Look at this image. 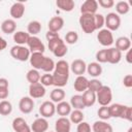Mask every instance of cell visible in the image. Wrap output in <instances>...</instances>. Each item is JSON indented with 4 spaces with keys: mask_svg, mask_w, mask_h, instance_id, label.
I'll return each instance as SVG.
<instances>
[{
    "mask_svg": "<svg viewBox=\"0 0 132 132\" xmlns=\"http://www.w3.org/2000/svg\"><path fill=\"white\" fill-rule=\"evenodd\" d=\"M70 67L67 61L59 60L55 64V69L53 72V86L56 88H63L67 85L69 78Z\"/></svg>",
    "mask_w": 132,
    "mask_h": 132,
    "instance_id": "cell-1",
    "label": "cell"
},
{
    "mask_svg": "<svg viewBox=\"0 0 132 132\" xmlns=\"http://www.w3.org/2000/svg\"><path fill=\"white\" fill-rule=\"evenodd\" d=\"M112 100V92L108 86H102L98 92H96V101L101 106H108Z\"/></svg>",
    "mask_w": 132,
    "mask_h": 132,
    "instance_id": "cell-2",
    "label": "cell"
},
{
    "mask_svg": "<svg viewBox=\"0 0 132 132\" xmlns=\"http://www.w3.org/2000/svg\"><path fill=\"white\" fill-rule=\"evenodd\" d=\"M30 51L28 47H26L25 45H13L10 48V56L14 59L18 60L20 62H26L29 60L30 58Z\"/></svg>",
    "mask_w": 132,
    "mask_h": 132,
    "instance_id": "cell-3",
    "label": "cell"
},
{
    "mask_svg": "<svg viewBox=\"0 0 132 132\" xmlns=\"http://www.w3.org/2000/svg\"><path fill=\"white\" fill-rule=\"evenodd\" d=\"M79 26L81 30L86 34H91L96 31L95 22H94V14H81L78 20Z\"/></svg>",
    "mask_w": 132,
    "mask_h": 132,
    "instance_id": "cell-4",
    "label": "cell"
},
{
    "mask_svg": "<svg viewBox=\"0 0 132 132\" xmlns=\"http://www.w3.org/2000/svg\"><path fill=\"white\" fill-rule=\"evenodd\" d=\"M104 26L109 31H117L121 26V18L116 12H109L104 16Z\"/></svg>",
    "mask_w": 132,
    "mask_h": 132,
    "instance_id": "cell-5",
    "label": "cell"
},
{
    "mask_svg": "<svg viewBox=\"0 0 132 132\" xmlns=\"http://www.w3.org/2000/svg\"><path fill=\"white\" fill-rule=\"evenodd\" d=\"M97 40L99 41V43L102 46H106V47L107 46H110L114 42L112 32L109 31V30H107L106 28L99 30V32L97 33Z\"/></svg>",
    "mask_w": 132,
    "mask_h": 132,
    "instance_id": "cell-6",
    "label": "cell"
},
{
    "mask_svg": "<svg viewBox=\"0 0 132 132\" xmlns=\"http://www.w3.org/2000/svg\"><path fill=\"white\" fill-rule=\"evenodd\" d=\"M27 45H28V48L31 54L32 53H42L43 54L45 51V46H44L43 42L37 36H30L27 41Z\"/></svg>",
    "mask_w": 132,
    "mask_h": 132,
    "instance_id": "cell-7",
    "label": "cell"
},
{
    "mask_svg": "<svg viewBox=\"0 0 132 132\" xmlns=\"http://www.w3.org/2000/svg\"><path fill=\"white\" fill-rule=\"evenodd\" d=\"M39 113L44 119L52 118L56 113V105H55V103L52 102V101H44L39 106Z\"/></svg>",
    "mask_w": 132,
    "mask_h": 132,
    "instance_id": "cell-8",
    "label": "cell"
},
{
    "mask_svg": "<svg viewBox=\"0 0 132 132\" xmlns=\"http://www.w3.org/2000/svg\"><path fill=\"white\" fill-rule=\"evenodd\" d=\"M45 95V87H43L40 82L31 84L29 86V96L32 99L42 98Z\"/></svg>",
    "mask_w": 132,
    "mask_h": 132,
    "instance_id": "cell-9",
    "label": "cell"
},
{
    "mask_svg": "<svg viewBox=\"0 0 132 132\" xmlns=\"http://www.w3.org/2000/svg\"><path fill=\"white\" fill-rule=\"evenodd\" d=\"M98 3L96 0H86L80 5V13L81 14H95L97 13Z\"/></svg>",
    "mask_w": 132,
    "mask_h": 132,
    "instance_id": "cell-10",
    "label": "cell"
},
{
    "mask_svg": "<svg viewBox=\"0 0 132 132\" xmlns=\"http://www.w3.org/2000/svg\"><path fill=\"white\" fill-rule=\"evenodd\" d=\"M19 108L25 114L30 113L33 110V108H34V100L30 96L22 97L20 102H19Z\"/></svg>",
    "mask_w": 132,
    "mask_h": 132,
    "instance_id": "cell-11",
    "label": "cell"
},
{
    "mask_svg": "<svg viewBox=\"0 0 132 132\" xmlns=\"http://www.w3.org/2000/svg\"><path fill=\"white\" fill-rule=\"evenodd\" d=\"M11 126H12V129L14 132H32L31 127L27 124L25 119H23L21 117L14 118L11 123Z\"/></svg>",
    "mask_w": 132,
    "mask_h": 132,
    "instance_id": "cell-12",
    "label": "cell"
},
{
    "mask_svg": "<svg viewBox=\"0 0 132 132\" xmlns=\"http://www.w3.org/2000/svg\"><path fill=\"white\" fill-rule=\"evenodd\" d=\"M69 67H70V70L75 75H77V76L82 75L86 72V70H87V64L81 59H75V60H73L72 63H71V65H69Z\"/></svg>",
    "mask_w": 132,
    "mask_h": 132,
    "instance_id": "cell-13",
    "label": "cell"
},
{
    "mask_svg": "<svg viewBox=\"0 0 132 132\" xmlns=\"http://www.w3.org/2000/svg\"><path fill=\"white\" fill-rule=\"evenodd\" d=\"M71 122L66 117H60L55 123V132H70Z\"/></svg>",
    "mask_w": 132,
    "mask_h": 132,
    "instance_id": "cell-14",
    "label": "cell"
},
{
    "mask_svg": "<svg viewBox=\"0 0 132 132\" xmlns=\"http://www.w3.org/2000/svg\"><path fill=\"white\" fill-rule=\"evenodd\" d=\"M48 129V122L44 118H37L33 121L31 125L32 132H46Z\"/></svg>",
    "mask_w": 132,
    "mask_h": 132,
    "instance_id": "cell-15",
    "label": "cell"
},
{
    "mask_svg": "<svg viewBox=\"0 0 132 132\" xmlns=\"http://www.w3.org/2000/svg\"><path fill=\"white\" fill-rule=\"evenodd\" d=\"M10 16L12 20H19L21 19L25 13V5L22 2H14L9 9Z\"/></svg>",
    "mask_w": 132,
    "mask_h": 132,
    "instance_id": "cell-16",
    "label": "cell"
},
{
    "mask_svg": "<svg viewBox=\"0 0 132 132\" xmlns=\"http://www.w3.org/2000/svg\"><path fill=\"white\" fill-rule=\"evenodd\" d=\"M92 132H113V128L106 121H96L92 125Z\"/></svg>",
    "mask_w": 132,
    "mask_h": 132,
    "instance_id": "cell-17",
    "label": "cell"
},
{
    "mask_svg": "<svg viewBox=\"0 0 132 132\" xmlns=\"http://www.w3.org/2000/svg\"><path fill=\"white\" fill-rule=\"evenodd\" d=\"M63 27H64V20L61 16H53L48 21V24H47L48 31L56 32V33H58L60 30H62Z\"/></svg>",
    "mask_w": 132,
    "mask_h": 132,
    "instance_id": "cell-18",
    "label": "cell"
},
{
    "mask_svg": "<svg viewBox=\"0 0 132 132\" xmlns=\"http://www.w3.org/2000/svg\"><path fill=\"white\" fill-rule=\"evenodd\" d=\"M44 58H45V56H44L42 53H32V54L30 55L29 61H30L31 66L33 67V69L40 70Z\"/></svg>",
    "mask_w": 132,
    "mask_h": 132,
    "instance_id": "cell-19",
    "label": "cell"
},
{
    "mask_svg": "<svg viewBox=\"0 0 132 132\" xmlns=\"http://www.w3.org/2000/svg\"><path fill=\"white\" fill-rule=\"evenodd\" d=\"M88 84H89V79L84 75H79V76H76L73 82V88L76 92L84 93L85 91L88 90Z\"/></svg>",
    "mask_w": 132,
    "mask_h": 132,
    "instance_id": "cell-20",
    "label": "cell"
},
{
    "mask_svg": "<svg viewBox=\"0 0 132 132\" xmlns=\"http://www.w3.org/2000/svg\"><path fill=\"white\" fill-rule=\"evenodd\" d=\"M122 60V52H120L116 47L107 48V63L118 64Z\"/></svg>",
    "mask_w": 132,
    "mask_h": 132,
    "instance_id": "cell-21",
    "label": "cell"
},
{
    "mask_svg": "<svg viewBox=\"0 0 132 132\" xmlns=\"http://www.w3.org/2000/svg\"><path fill=\"white\" fill-rule=\"evenodd\" d=\"M16 29V23L12 19H6L1 24V30L5 34H13Z\"/></svg>",
    "mask_w": 132,
    "mask_h": 132,
    "instance_id": "cell-22",
    "label": "cell"
},
{
    "mask_svg": "<svg viewBox=\"0 0 132 132\" xmlns=\"http://www.w3.org/2000/svg\"><path fill=\"white\" fill-rule=\"evenodd\" d=\"M72 110V107L70 105L69 102H66V101H61L59 103H57L56 105V112L61 116V117H66V116H69L70 112Z\"/></svg>",
    "mask_w": 132,
    "mask_h": 132,
    "instance_id": "cell-23",
    "label": "cell"
},
{
    "mask_svg": "<svg viewBox=\"0 0 132 132\" xmlns=\"http://www.w3.org/2000/svg\"><path fill=\"white\" fill-rule=\"evenodd\" d=\"M131 47V40L127 36H121L116 40V48L120 52H127Z\"/></svg>",
    "mask_w": 132,
    "mask_h": 132,
    "instance_id": "cell-24",
    "label": "cell"
},
{
    "mask_svg": "<svg viewBox=\"0 0 132 132\" xmlns=\"http://www.w3.org/2000/svg\"><path fill=\"white\" fill-rule=\"evenodd\" d=\"M29 37L30 35L28 34V32H25V31H15L13 33V41L16 43V45L27 44Z\"/></svg>",
    "mask_w": 132,
    "mask_h": 132,
    "instance_id": "cell-25",
    "label": "cell"
},
{
    "mask_svg": "<svg viewBox=\"0 0 132 132\" xmlns=\"http://www.w3.org/2000/svg\"><path fill=\"white\" fill-rule=\"evenodd\" d=\"M91 76L97 77L100 76L102 73V66L97 63V62H91L90 64L87 65V70H86Z\"/></svg>",
    "mask_w": 132,
    "mask_h": 132,
    "instance_id": "cell-26",
    "label": "cell"
},
{
    "mask_svg": "<svg viewBox=\"0 0 132 132\" xmlns=\"http://www.w3.org/2000/svg\"><path fill=\"white\" fill-rule=\"evenodd\" d=\"M56 5L62 11L70 12V11L73 10V8L75 6V3H74L73 0H57L56 1Z\"/></svg>",
    "mask_w": 132,
    "mask_h": 132,
    "instance_id": "cell-27",
    "label": "cell"
},
{
    "mask_svg": "<svg viewBox=\"0 0 132 132\" xmlns=\"http://www.w3.org/2000/svg\"><path fill=\"white\" fill-rule=\"evenodd\" d=\"M81 96H82V100H84V103H85L86 107H91L95 104V102H96V93L87 90L82 93Z\"/></svg>",
    "mask_w": 132,
    "mask_h": 132,
    "instance_id": "cell-28",
    "label": "cell"
},
{
    "mask_svg": "<svg viewBox=\"0 0 132 132\" xmlns=\"http://www.w3.org/2000/svg\"><path fill=\"white\" fill-rule=\"evenodd\" d=\"M41 29H42V26L38 21H31L27 26V32L30 36H36L41 31Z\"/></svg>",
    "mask_w": 132,
    "mask_h": 132,
    "instance_id": "cell-29",
    "label": "cell"
},
{
    "mask_svg": "<svg viewBox=\"0 0 132 132\" xmlns=\"http://www.w3.org/2000/svg\"><path fill=\"white\" fill-rule=\"evenodd\" d=\"M51 100L54 103H59L64 100L65 98V91L62 88H56L51 92Z\"/></svg>",
    "mask_w": 132,
    "mask_h": 132,
    "instance_id": "cell-30",
    "label": "cell"
},
{
    "mask_svg": "<svg viewBox=\"0 0 132 132\" xmlns=\"http://www.w3.org/2000/svg\"><path fill=\"white\" fill-rule=\"evenodd\" d=\"M70 105L74 109L82 110L84 108H86L85 103H84V100H82V96L79 95V94H76V95L71 96V98H70Z\"/></svg>",
    "mask_w": 132,
    "mask_h": 132,
    "instance_id": "cell-31",
    "label": "cell"
},
{
    "mask_svg": "<svg viewBox=\"0 0 132 132\" xmlns=\"http://www.w3.org/2000/svg\"><path fill=\"white\" fill-rule=\"evenodd\" d=\"M69 121L73 124H79L84 121L85 119V114L82 112V110H79V109H74V110H71L70 114H69Z\"/></svg>",
    "mask_w": 132,
    "mask_h": 132,
    "instance_id": "cell-32",
    "label": "cell"
},
{
    "mask_svg": "<svg viewBox=\"0 0 132 132\" xmlns=\"http://www.w3.org/2000/svg\"><path fill=\"white\" fill-rule=\"evenodd\" d=\"M8 95H9L8 80L5 77H0V99L6 100Z\"/></svg>",
    "mask_w": 132,
    "mask_h": 132,
    "instance_id": "cell-33",
    "label": "cell"
},
{
    "mask_svg": "<svg viewBox=\"0 0 132 132\" xmlns=\"http://www.w3.org/2000/svg\"><path fill=\"white\" fill-rule=\"evenodd\" d=\"M130 10V6L129 3L127 1H119L116 4V13L119 15H123V14H127Z\"/></svg>",
    "mask_w": 132,
    "mask_h": 132,
    "instance_id": "cell-34",
    "label": "cell"
},
{
    "mask_svg": "<svg viewBox=\"0 0 132 132\" xmlns=\"http://www.w3.org/2000/svg\"><path fill=\"white\" fill-rule=\"evenodd\" d=\"M40 73H39V71L38 70H36V69H30L28 72H27V74H26V78H27V80L30 82V85L31 84H36V82H39V80H40Z\"/></svg>",
    "mask_w": 132,
    "mask_h": 132,
    "instance_id": "cell-35",
    "label": "cell"
},
{
    "mask_svg": "<svg viewBox=\"0 0 132 132\" xmlns=\"http://www.w3.org/2000/svg\"><path fill=\"white\" fill-rule=\"evenodd\" d=\"M55 62L53 59L48 58V57H45L44 60H43V63H42V66H41V69L44 73H51L52 71H54L55 69Z\"/></svg>",
    "mask_w": 132,
    "mask_h": 132,
    "instance_id": "cell-36",
    "label": "cell"
},
{
    "mask_svg": "<svg viewBox=\"0 0 132 132\" xmlns=\"http://www.w3.org/2000/svg\"><path fill=\"white\" fill-rule=\"evenodd\" d=\"M108 108H109L110 118H120L121 113H122V110L124 108V105L120 104V103H113V104L109 105Z\"/></svg>",
    "mask_w": 132,
    "mask_h": 132,
    "instance_id": "cell-37",
    "label": "cell"
},
{
    "mask_svg": "<svg viewBox=\"0 0 132 132\" xmlns=\"http://www.w3.org/2000/svg\"><path fill=\"white\" fill-rule=\"evenodd\" d=\"M12 111V105L8 100L0 101V114L1 116H9Z\"/></svg>",
    "mask_w": 132,
    "mask_h": 132,
    "instance_id": "cell-38",
    "label": "cell"
},
{
    "mask_svg": "<svg viewBox=\"0 0 132 132\" xmlns=\"http://www.w3.org/2000/svg\"><path fill=\"white\" fill-rule=\"evenodd\" d=\"M67 52H68V48H67L66 43L64 42V43L60 44L58 47H56V48L53 51V54H54V56L57 57V58H63V57L67 54Z\"/></svg>",
    "mask_w": 132,
    "mask_h": 132,
    "instance_id": "cell-39",
    "label": "cell"
},
{
    "mask_svg": "<svg viewBox=\"0 0 132 132\" xmlns=\"http://www.w3.org/2000/svg\"><path fill=\"white\" fill-rule=\"evenodd\" d=\"M97 114L100 120L102 121H107L110 119V113H109V108L108 106H101L97 110Z\"/></svg>",
    "mask_w": 132,
    "mask_h": 132,
    "instance_id": "cell-40",
    "label": "cell"
},
{
    "mask_svg": "<svg viewBox=\"0 0 132 132\" xmlns=\"http://www.w3.org/2000/svg\"><path fill=\"white\" fill-rule=\"evenodd\" d=\"M102 86H103V85H102V82H101L99 79H97V78H93V79L89 80V84H88V90H89V91H92V92H94V93H96V92L99 91V89H100Z\"/></svg>",
    "mask_w": 132,
    "mask_h": 132,
    "instance_id": "cell-41",
    "label": "cell"
},
{
    "mask_svg": "<svg viewBox=\"0 0 132 132\" xmlns=\"http://www.w3.org/2000/svg\"><path fill=\"white\" fill-rule=\"evenodd\" d=\"M77 40H78V34L75 31H69L65 35V41L64 42L68 43V44H74L77 42Z\"/></svg>",
    "mask_w": 132,
    "mask_h": 132,
    "instance_id": "cell-42",
    "label": "cell"
},
{
    "mask_svg": "<svg viewBox=\"0 0 132 132\" xmlns=\"http://www.w3.org/2000/svg\"><path fill=\"white\" fill-rule=\"evenodd\" d=\"M95 58L97 60V63H99V64L107 63V48H103V50L98 51L96 53Z\"/></svg>",
    "mask_w": 132,
    "mask_h": 132,
    "instance_id": "cell-43",
    "label": "cell"
},
{
    "mask_svg": "<svg viewBox=\"0 0 132 132\" xmlns=\"http://www.w3.org/2000/svg\"><path fill=\"white\" fill-rule=\"evenodd\" d=\"M39 82L43 86V87H50L53 86V74L51 73H44L40 76V80Z\"/></svg>",
    "mask_w": 132,
    "mask_h": 132,
    "instance_id": "cell-44",
    "label": "cell"
},
{
    "mask_svg": "<svg viewBox=\"0 0 132 132\" xmlns=\"http://www.w3.org/2000/svg\"><path fill=\"white\" fill-rule=\"evenodd\" d=\"M120 119L127 120V121L131 122L132 121V107L131 106H128V105H124V108L122 110V113H121Z\"/></svg>",
    "mask_w": 132,
    "mask_h": 132,
    "instance_id": "cell-45",
    "label": "cell"
},
{
    "mask_svg": "<svg viewBox=\"0 0 132 132\" xmlns=\"http://www.w3.org/2000/svg\"><path fill=\"white\" fill-rule=\"evenodd\" d=\"M94 22H95L96 30H101L102 27L104 26V15H102L101 13H95L94 14Z\"/></svg>",
    "mask_w": 132,
    "mask_h": 132,
    "instance_id": "cell-46",
    "label": "cell"
},
{
    "mask_svg": "<svg viewBox=\"0 0 132 132\" xmlns=\"http://www.w3.org/2000/svg\"><path fill=\"white\" fill-rule=\"evenodd\" d=\"M62 43H64V40L61 37H58V38H55V39H53L51 41H47V46H48V50L53 53V51L56 47H58L60 44H62Z\"/></svg>",
    "mask_w": 132,
    "mask_h": 132,
    "instance_id": "cell-47",
    "label": "cell"
},
{
    "mask_svg": "<svg viewBox=\"0 0 132 132\" xmlns=\"http://www.w3.org/2000/svg\"><path fill=\"white\" fill-rule=\"evenodd\" d=\"M76 132H92V128H91V126H90L89 123L82 121L81 123L77 124Z\"/></svg>",
    "mask_w": 132,
    "mask_h": 132,
    "instance_id": "cell-48",
    "label": "cell"
},
{
    "mask_svg": "<svg viewBox=\"0 0 132 132\" xmlns=\"http://www.w3.org/2000/svg\"><path fill=\"white\" fill-rule=\"evenodd\" d=\"M97 3L98 6H101L102 8H111L114 5L113 0H98Z\"/></svg>",
    "mask_w": 132,
    "mask_h": 132,
    "instance_id": "cell-49",
    "label": "cell"
},
{
    "mask_svg": "<svg viewBox=\"0 0 132 132\" xmlns=\"http://www.w3.org/2000/svg\"><path fill=\"white\" fill-rule=\"evenodd\" d=\"M123 85L126 88H131L132 87V75L131 74H127L124 76L123 78Z\"/></svg>",
    "mask_w": 132,
    "mask_h": 132,
    "instance_id": "cell-50",
    "label": "cell"
},
{
    "mask_svg": "<svg viewBox=\"0 0 132 132\" xmlns=\"http://www.w3.org/2000/svg\"><path fill=\"white\" fill-rule=\"evenodd\" d=\"M58 37H60V35H59V33H56V32L47 31L46 34H45V38H46L47 41H51V40H53L55 38H58Z\"/></svg>",
    "mask_w": 132,
    "mask_h": 132,
    "instance_id": "cell-51",
    "label": "cell"
},
{
    "mask_svg": "<svg viewBox=\"0 0 132 132\" xmlns=\"http://www.w3.org/2000/svg\"><path fill=\"white\" fill-rule=\"evenodd\" d=\"M125 59H126L127 63H129V64L132 63V50H131V48H129V50L127 51V54H126V56H125Z\"/></svg>",
    "mask_w": 132,
    "mask_h": 132,
    "instance_id": "cell-52",
    "label": "cell"
},
{
    "mask_svg": "<svg viewBox=\"0 0 132 132\" xmlns=\"http://www.w3.org/2000/svg\"><path fill=\"white\" fill-rule=\"evenodd\" d=\"M6 46H7V42H6V40H5L3 37L0 36V52H2L3 50H5Z\"/></svg>",
    "mask_w": 132,
    "mask_h": 132,
    "instance_id": "cell-53",
    "label": "cell"
},
{
    "mask_svg": "<svg viewBox=\"0 0 132 132\" xmlns=\"http://www.w3.org/2000/svg\"><path fill=\"white\" fill-rule=\"evenodd\" d=\"M128 132H132V128H131V127L128 129Z\"/></svg>",
    "mask_w": 132,
    "mask_h": 132,
    "instance_id": "cell-54",
    "label": "cell"
},
{
    "mask_svg": "<svg viewBox=\"0 0 132 132\" xmlns=\"http://www.w3.org/2000/svg\"><path fill=\"white\" fill-rule=\"evenodd\" d=\"M50 132H55V131H50Z\"/></svg>",
    "mask_w": 132,
    "mask_h": 132,
    "instance_id": "cell-55",
    "label": "cell"
}]
</instances>
